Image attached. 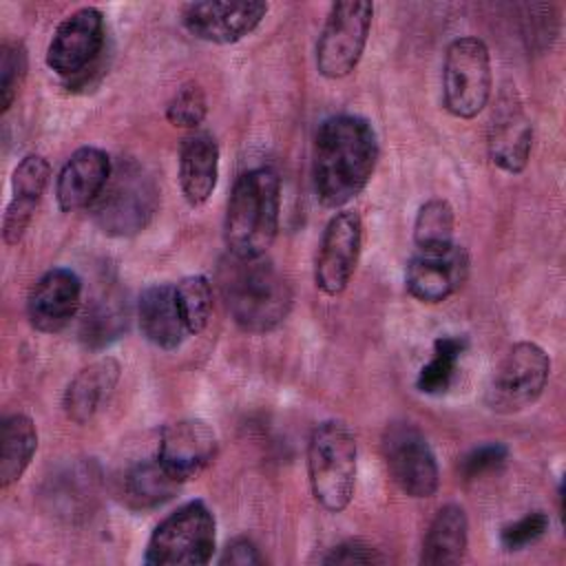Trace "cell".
Returning <instances> with one entry per match:
<instances>
[{
  "instance_id": "23",
  "label": "cell",
  "mask_w": 566,
  "mask_h": 566,
  "mask_svg": "<svg viewBox=\"0 0 566 566\" xmlns=\"http://www.w3.org/2000/svg\"><path fill=\"white\" fill-rule=\"evenodd\" d=\"M469 544V520L460 504H444L433 515L420 553V564L447 566L462 562Z\"/></svg>"
},
{
  "instance_id": "16",
  "label": "cell",
  "mask_w": 566,
  "mask_h": 566,
  "mask_svg": "<svg viewBox=\"0 0 566 566\" xmlns=\"http://www.w3.org/2000/svg\"><path fill=\"white\" fill-rule=\"evenodd\" d=\"M469 274V254L453 243L444 250H418L405 270L407 292L420 303H442L455 294Z\"/></svg>"
},
{
  "instance_id": "33",
  "label": "cell",
  "mask_w": 566,
  "mask_h": 566,
  "mask_svg": "<svg viewBox=\"0 0 566 566\" xmlns=\"http://www.w3.org/2000/svg\"><path fill=\"white\" fill-rule=\"evenodd\" d=\"M509 458V449L502 442H489L469 451L460 462V473L464 480H475L484 473L500 469Z\"/></svg>"
},
{
  "instance_id": "32",
  "label": "cell",
  "mask_w": 566,
  "mask_h": 566,
  "mask_svg": "<svg viewBox=\"0 0 566 566\" xmlns=\"http://www.w3.org/2000/svg\"><path fill=\"white\" fill-rule=\"evenodd\" d=\"M548 524L551 520L544 511H531L520 520L502 526L500 544L504 551H522L535 544L539 537H544V533L548 531Z\"/></svg>"
},
{
  "instance_id": "25",
  "label": "cell",
  "mask_w": 566,
  "mask_h": 566,
  "mask_svg": "<svg viewBox=\"0 0 566 566\" xmlns=\"http://www.w3.org/2000/svg\"><path fill=\"white\" fill-rule=\"evenodd\" d=\"M128 325V310L122 294L102 292L86 307L80 323V340L88 349H102L117 340Z\"/></svg>"
},
{
  "instance_id": "7",
  "label": "cell",
  "mask_w": 566,
  "mask_h": 566,
  "mask_svg": "<svg viewBox=\"0 0 566 566\" xmlns=\"http://www.w3.org/2000/svg\"><path fill=\"white\" fill-rule=\"evenodd\" d=\"M491 53L480 38H455L444 53L442 102L458 119H473L491 99Z\"/></svg>"
},
{
  "instance_id": "11",
  "label": "cell",
  "mask_w": 566,
  "mask_h": 566,
  "mask_svg": "<svg viewBox=\"0 0 566 566\" xmlns=\"http://www.w3.org/2000/svg\"><path fill=\"white\" fill-rule=\"evenodd\" d=\"M363 248V221L354 210L336 212L321 237L314 283L327 296H338L352 281Z\"/></svg>"
},
{
  "instance_id": "21",
  "label": "cell",
  "mask_w": 566,
  "mask_h": 566,
  "mask_svg": "<svg viewBox=\"0 0 566 566\" xmlns=\"http://www.w3.org/2000/svg\"><path fill=\"white\" fill-rule=\"evenodd\" d=\"M122 374V365L113 356H102L82 367L62 396V409L75 424H86L102 402L111 396Z\"/></svg>"
},
{
  "instance_id": "27",
  "label": "cell",
  "mask_w": 566,
  "mask_h": 566,
  "mask_svg": "<svg viewBox=\"0 0 566 566\" xmlns=\"http://www.w3.org/2000/svg\"><path fill=\"white\" fill-rule=\"evenodd\" d=\"M467 338L455 334H444L433 340V354L429 363H424L418 371L416 387L422 394L438 396L444 394L458 374V363L467 349Z\"/></svg>"
},
{
  "instance_id": "5",
  "label": "cell",
  "mask_w": 566,
  "mask_h": 566,
  "mask_svg": "<svg viewBox=\"0 0 566 566\" xmlns=\"http://www.w3.org/2000/svg\"><path fill=\"white\" fill-rule=\"evenodd\" d=\"M159 203V188L148 168L122 159L93 203V219L111 237H130L148 226Z\"/></svg>"
},
{
  "instance_id": "30",
  "label": "cell",
  "mask_w": 566,
  "mask_h": 566,
  "mask_svg": "<svg viewBox=\"0 0 566 566\" xmlns=\"http://www.w3.org/2000/svg\"><path fill=\"white\" fill-rule=\"evenodd\" d=\"M29 60L20 40H4L0 51V108L7 113L27 77Z\"/></svg>"
},
{
  "instance_id": "8",
  "label": "cell",
  "mask_w": 566,
  "mask_h": 566,
  "mask_svg": "<svg viewBox=\"0 0 566 566\" xmlns=\"http://www.w3.org/2000/svg\"><path fill=\"white\" fill-rule=\"evenodd\" d=\"M548 374L551 358L537 343H515L493 369L484 402L491 411L502 416L520 413L542 396Z\"/></svg>"
},
{
  "instance_id": "24",
  "label": "cell",
  "mask_w": 566,
  "mask_h": 566,
  "mask_svg": "<svg viewBox=\"0 0 566 566\" xmlns=\"http://www.w3.org/2000/svg\"><path fill=\"white\" fill-rule=\"evenodd\" d=\"M38 449V429L27 413H11L0 427V486L18 482Z\"/></svg>"
},
{
  "instance_id": "15",
  "label": "cell",
  "mask_w": 566,
  "mask_h": 566,
  "mask_svg": "<svg viewBox=\"0 0 566 566\" xmlns=\"http://www.w3.org/2000/svg\"><path fill=\"white\" fill-rule=\"evenodd\" d=\"M214 455V429L201 418H181L161 429L155 458L172 478L186 482L199 475Z\"/></svg>"
},
{
  "instance_id": "20",
  "label": "cell",
  "mask_w": 566,
  "mask_h": 566,
  "mask_svg": "<svg viewBox=\"0 0 566 566\" xmlns=\"http://www.w3.org/2000/svg\"><path fill=\"white\" fill-rule=\"evenodd\" d=\"M137 321L144 338L159 349L172 352L190 336L175 296V285L153 283L137 301Z\"/></svg>"
},
{
  "instance_id": "10",
  "label": "cell",
  "mask_w": 566,
  "mask_h": 566,
  "mask_svg": "<svg viewBox=\"0 0 566 566\" xmlns=\"http://www.w3.org/2000/svg\"><path fill=\"white\" fill-rule=\"evenodd\" d=\"M382 458L398 489L416 500L431 497L440 484L436 453L411 422H394L382 436Z\"/></svg>"
},
{
  "instance_id": "2",
  "label": "cell",
  "mask_w": 566,
  "mask_h": 566,
  "mask_svg": "<svg viewBox=\"0 0 566 566\" xmlns=\"http://www.w3.org/2000/svg\"><path fill=\"white\" fill-rule=\"evenodd\" d=\"M221 292L232 321L248 334L276 329L294 301L287 279L268 256H230L221 268Z\"/></svg>"
},
{
  "instance_id": "13",
  "label": "cell",
  "mask_w": 566,
  "mask_h": 566,
  "mask_svg": "<svg viewBox=\"0 0 566 566\" xmlns=\"http://www.w3.org/2000/svg\"><path fill=\"white\" fill-rule=\"evenodd\" d=\"M533 148V124L524 111L520 93L515 86H504L493 106L489 130H486V150L491 161L511 175H517L526 168Z\"/></svg>"
},
{
  "instance_id": "26",
  "label": "cell",
  "mask_w": 566,
  "mask_h": 566,
  "mask_svg": "<svg viewBox=\"0 0 566 566\" xmlns=\"http://www.w3.org/2000/svg\"><path fill=\"white\" fill-rule=\"evenodd\" d=\"M179 486L181 482L172 478L157 458L137 462L124 478V495L135 509L159 506L170 500Z\"/></svg>"
},
{
  "instance_id": "9",
  "label": "cell",
  "mask_w": 566,
  "mask_h": 566,
  "mask_svg": "<svg viewBox=\"0 0 566 566\" xmlns=\"http://www.w3.org/2000/svg\"><path fill=\"white\" fill-rule=\"evenodd\" d=\"M374 18L367 0H340L329 7L316 42V71L327 80L349 75L365 51Z\"/></svg>"
},
{
  "instance_id": "34",
  "label": "cell",
  "mask_w": 566,
  "mask_h": 566,
  "mask_svg": "<svg viewBox=\"0 0 566 566\" xmlns=\"http://www.w3.org/2000/svg\"><path fill=\"white\" fill-rule=\"evenodd\" d=\"M389 557L380 553V548L371 546L365 539H345L332 546L321 562L323 564H385Z\"/></svg>"
},
{
  "instance_id": "4",
  "label": "cell",
  "mask_w": 566,
  "mask_h": 566,
  "mask_svg": "<svg viewBox=\"0 0 566 566\" xmlns=\"http://www.w3.org/2000/svg\"><path fill=\"white\" fill-rule=\"evenodd\" d=\"M358 444L340 420H323L307 442V478L314 500L329 513L349 506L356 486Z\"/></svg>"
},
{
  "instance_id": "35",
  "label": "cell",
  "mask_w": 566,
  "mask_h": 566,
  "mask_svg": "<svg viewBox=\"0 0 566 566\" xmlns=\"http://www.w3.org/2000/svg\"><path fill=\"white\" fill-rule=\"evenodd\" d=\"M219 564H232V566H250V564H263V557L256 548V544L250 537H234L226 544Z\"/></svg>"
},
{
  "instance_id": "18",
  "label": "cell",
  "mask_w": 566,
  "mask_h": 566,
  "mask_svg": "<svg viewBox=\"0 0 566 566\" xmlns=\"http://www.w3.org/2000/svg\"><path fill=\"white\" fill-rule=\"evenodd\" d=\"M113 175V161L97 146L77 148L57 172L55 199L62 212H75L97 201Z\"/></svg>"
},
{
  "instance_id": "22",
  "label": "cell",
  "mask_w": 566,
  "mask_h": 566,
  "mask_svg": "<svg viewBox=\"0 0 566 566\" xmlns=\"http://www.w3.org/2000/svg\"><path fill=\"white\" fill-rule=\"evenodd\" d=\"M219 177V144L210 133H192L179 150V186L184 199L199 208L217 188Z\"/></svg>"
},
{
  "instance_id": "1",
  "label": "cell",
  "mask_w": 566,
  "mask_h": 566,
  "mask_svg": "<svg viewBox=\"0 0 566 566\" xmlns=\"http://www.w3.org/2000/svg\"><path fill=\"white\" fill-rule=\"evenodd\" d=\"M378 164V137L360 115L327 117L314 139L312 179L325 208H343L369 184Z\"/></svg>"
},
{
  "instance_id": "12",
  "label": "cell",
  "mask_w": 566,
  "mask_h": 566,
  "mask_svg": "<svg viewBox=\"0 0 566 566\" xmlns=\"http://www.w3.org/2000/svg\"><path fill=\"white\" fill-rule=\"evenodd\" d=\"M104 40L106 27L102 11L82 7L69 13L53 31L46 46V66L60 77H75L99 57Z\"/></svg>"
},
{
  "instance_id": "19",
  "label": "cell",
  "mask_w": 566,
  "mask_h": 566,
  "mask_svg": "<svg viewBox=\"0 0 566 566\" xmlns=\"http://www.w3.org/2000/svg\"><path fill=\"white\" fill-rule=\"evenodd\" d=\"M51 166L42 155H27L11 175V199L2 219V239L7 245L22 241L33 212L49 186Z\"/></svg>"
},
{
  "instance_id": "28",
  "label": "cell",
  "mask_w": 566,
  "mask_h": 566,
  "mask_svg": "<svg viewBox=\"0 0 566 566\" xmlns=\"http://www.w3.org/2000/svg\"><path fill=\"white\" fill-rule=\"evenodd\" d=\"M455 214L447 199H429L420 206L413 221V243L422 252L451 248Z\"/></svg>"
},
{
  "instance_id": "29",
  "label": "cell",
  "mask_w": 566,
  "mask_h": 566,
  "mask_svg": "<svg viewBox=\"0 0 566 566\" xmlns=\"http://www.w3.org/2000/svg\"><path fill=\"white\" fill-rule=\"evenodd\" d=\"M177 305L184 318V325L190 336H197L206 329L212 314V285L203 274L184 276L175 285Z\"/></svg>"
},
{
  "instance_id": "14",
  "label": "cell",
  "mask_w": 566,
  "mask_h": 566,
  "mask_svg": "<svg viewBox=\"0 0 566 566\" xmlns=\"http://www.w3.org/2000/svg\"><path fill=\"white\" fill-rule=\"evenodd\" d=\"M268 13L261 0H206L188 2L181 9V22L197 40L212 44H234L250 35Z\"/></svg>"
},
{
  "instance_id": "6",
  "label": "cell",
  "mask_w": 566,
  "mask_h": 566,
  "mask_svg": "<svg viewBox=\"0 0 566 566\" xmlns=\"http://www.w3.org/2000/svg\"><path fill=\"white\" fill-rule=\"evenodd\" d=\"M217 548V522L201 500H190L164 517L146 546L150 566H203Z\"/></svg>"
},
{
  "instance_id": "31",
  "label": "cell",
  "mask_w": 566,
  "mask_h": 566,
  "mask_svg": "<svg viewBox=\"0 0 566 566\" xmlns=\"http://www.w3.org/2000/svg\"><path fill=\"white\" fill-rule=\"evenodd\" d=\"M208 113V99L197 82L181 84L166 104V119L175 128H197Z\"/></svg>"
},
{
  "instance_id": "3",
  "label": "cell",
  "mask_w": 566,
  "mask_h": 566,
  "mask_svg": "<svg viewBox=\"0 0 566 566\" xmlns=\"http://www.w3.org/2000/svg\"><path fill=\"white\" fill-rule=\"evenodd\" d=\"M281 219V179L268 168H250L241 172L232 186L223 239L230 256L254 259L265 256L279 234Z\"/></svg>"
},
{
  "instance_id": "17",
  "label": "cell",
  "mask_w": 566,
  "mask_h": 566,
  "mask_svg": "<svg viewBox=\"0 0 566 566\" xmlns=\"http://www.w3.org/2000/svg\"><path fill=\"white\" fill-rule=\"evenodd\" d=\"M82 303V279L71 268L46 270L31 287L27 316L33 329L42 334L62 332L77 314Z\"/></svg>"
}]
</instances>
